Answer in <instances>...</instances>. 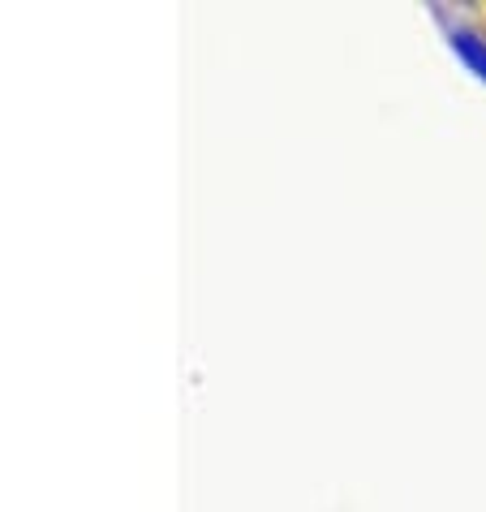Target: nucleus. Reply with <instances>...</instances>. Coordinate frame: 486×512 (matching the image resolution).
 Listing matches in <instances>:
<instances>
[{
	"label": "nucleus",
	"mask_w": 486,
	"mask_h": 512,
	"mask_svg": "<svg viewBox=\"0 0 486 512\" xmlns=\"http://www.w3.org/2000/svg\"><path fill=\"white\" fill-rule=\"evenodd\" d=\"M452 48L461 52L469 65H474V74H478V78H486V39L469 35V31H452Z\"/></svg>",
	"instance_id": "nucleus-1"
}]
</instances>
